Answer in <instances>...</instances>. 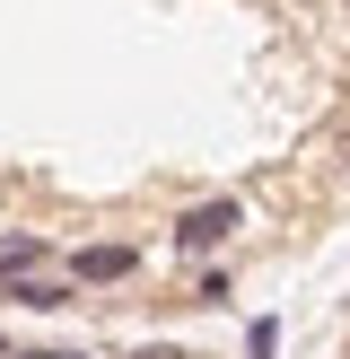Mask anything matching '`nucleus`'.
Segmentation results:
<instances>
[{"mask_svg": "<svg viewBox=\"0 0 350 359\" xmlns=\"http://www.w3.org/2000/svg\"><path fill=\"white\" fill-rule=\"evenodd\" d=\"M0 298H9V307H35V316H52V307H70V280H44V272H27V280H0Z\"/></svg>", "mask_w": 350, "mask_h": 359, "instance_id": "nucleus-4", "label": "nucleus"}, {"mask_svg": "<svg viewBox=\"0 0 350 359\" xmlns=\"http://www.w3.org/2000/svg\"><path fill=\"white\" fill-rule=\"evenodd\" d=\"M52 263V245L35 237V228H9V237H0V280H27V272H44Z\"/></svg>", "mask_w": 350, "mask_h": 359, "instance_id": "nucleus-3", "label": "nucleus"}, {"mask_svg": "<svg viewBox=\"0 0 350 359\" xmlns=\"http://www.w3.org/2000/svg\"><path fill=\"white\" fill-rule=\"evenodd\" d=\"M280 351V325H272V316H254V325H245V359H272Z\"/></svg>", "mask_w": 350, "mask_h": 359, "instance_id": "nucleus-5", "label": "nucleus"}, {"mask_svg": "<svg viewBox=\"0 0 350 359\" xmlns=\"http://www.w3.org/2000/svg\"><path fill=\"white\" fill-rule=\"evenodd\" d=\"M132 272H140L132 245H79V255H70V280H79V290H105V280H132Z\"/></svg>", "mask_w": 350, "mask_h": 359, "instance_id": "nucleus-2", "label": "nucleus"}, {"mask_svg": "<svg viewBox=\"0 0 350 359\" xmlns=\"http://www.w3.org/2000/svg\"><path fill=\"white\" fill-rule=\"evenodd\" d=\"M342 9H350V0H342Z\"/></svg>", "mask_w": 350, "mask_h": 359, "instance_id": "nucleus-7", "label": "nucleus"}, {"mask_svg": "<svg viewBox=\"0 0 350 359\" xmlns=\"http://www.w3.org/2000/svg\"><path fill=\"white\" fill-rule=\"evenodd\" d=\"M18 359H79V351H18Z\"/></svg>", "mask_w": 350, "mask_h": 359, "instance_id": "nucleus-6", "label": "nucleus"}, {"mask_svg": "<svg viewBox=\"0 0 350 359\" xmlns=\"http://www.w3.org/2000/svg\"><path fill=\"white\" fill-rule=\"evenodd\" d=\"M245 228V202L237 193H210V202H184L167 219V255H219L227 237H237Z\"/></svg>", "mask_w": 350, "mask_h": 359, "instance_id": "nucleus-1", "label": "nucleus"}]
</instances>
